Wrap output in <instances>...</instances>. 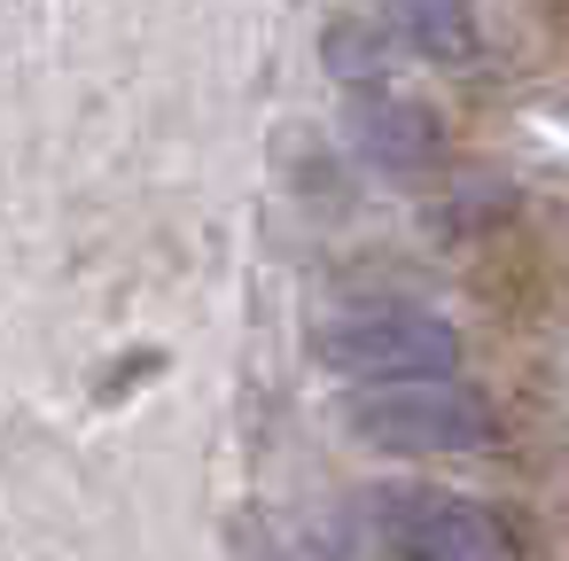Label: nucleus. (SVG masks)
<instances>
[{
	"label": "nucleus",
	"mask_w": 569,
	"mask_h": 561,
	"mask_svg": "<svg viewBox=\"0 0 569 561\" xmlns=\"http://www.w3.org/2000/svg\"><path fill=\"white\" fill-rule=\"evenodd\" d=\"M343 429L375 452L398 460H460L499 444V413L483 390L452 382V374H421V382H367L343 398Z\"/></svg>",
	"instance_id": "f257e3e1"
},
{
	"label": "nucleus",
	"mask_w": 569,
	"mask_h": 561,
	"mask_svg": "<svg viewBox=\"0 0 569 561\" xmlns=\"http://www.w3.org/2000/svg\"><path fill=\"white\" fill-rule=\"evenodd\" d=\"M312 359L351 390L460 374V328L429 304H343L312 328Z\"/></svg>",
	"instance_id": "f03ea898"
},
{
	"label": "nucleus",
	"mask_w": 569,
	"mask_h": 561,
	"mask_svg": "<svg viewBox=\"0 0 569 561\" xmlns=\"http://www.w3.org/2000/svg\"><path fill=\"white\" fill-rule=\"evenodd\" d=\"M367 522L398 561H515L507 522L445 483H375Z\"/></svg>",
	"instance_id": "7ed1b4c3"
},
{
	"label": "nucleus",
	"mask_w": 569,
	"mask_h": 561,
	"mask_svg": "<svg viewBox=\"0 0 569 561\" xmlns=\"http://www.w3.org/2000/svg\"><path fill=\"white\" fill-rule=\"evenodd\" d=\"M351 149H359V164L398 172V180L406 172H429L437 164V118L421 102L390 94V87H367L359 110H351Z\"/></svg>",
	"instance_id": "20e7f679"
},
{
	"label": "nucleus",
	"mask_w": 569,
	"mask_h": 561,
	"mask_svg": "<svg viewBox=\"0 0 569 561\" xmlns=\"http://www.w3.org/2000/svg\"><path fill=\"white\" fill-rule=\"evenodd\" d=\"M390 17H398L406 48H421L429 63H468V56H476L468 0H390Z\"/></svg>",
	"instance_id": "39448f33"
},
{
	"label": "nucleus",
	"mask_w": 569,
	"mask_h": 561,
	"mask_svg": "<svg viewBox=\"0 0 569 561\" xmlns=\"http://www.w3.org/2000/svg\"><path fill=\"white\" fill-rule=\"evenodd\" d=\"M328 71L343 79V87H375L382 79V48H375V32L367 24H328Z\"/></svg>",
	"instance_id": "423d86ee"
}]
</instances>
